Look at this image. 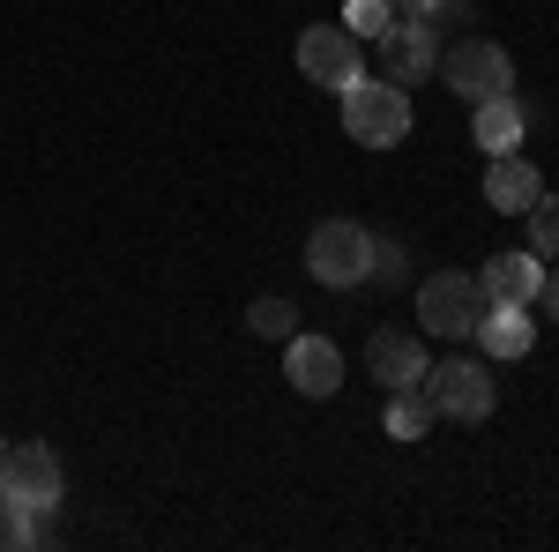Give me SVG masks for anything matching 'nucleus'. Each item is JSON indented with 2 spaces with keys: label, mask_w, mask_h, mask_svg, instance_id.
<instances>
[{
  "label": "nucleus",
  "mask_w": 559,
  "mask_h": 552,
  "mask_svg": "<svg viewBox=\"0 0 559 552\" xmlns=\"http://www.w3.org/2000/svg\"><path fill=\"white\" fill-rule=\"evenodd\" d=\"M537 195H545V187H537V165H522L515 150H508V157H492V172H485V202H492V210L522 216Z\"/></svg>",
  "instance_id": "13"
},
{
  "label": "nucleus",
  "mask_w": 559,
  "mask_h": 552,
  "mask_svg": "<svg viewBox=\"0 0 559 552\" xmlns=\"http://www.w3.org/2000/svg\"><path fill=\"white\" fill-rule=\"evenodd\" d=\"M522 128H530V120H522L515 90H508V97H485V105H471V142L485 150V157H508V150L522 142Z\"/></svg>",
  "instance_id": "12"
},
{
  "label": "nucleus",
  "mask_w": 559,
  "mask_h": 552,
  "mask_svg": "<svg viewBox=\"0 0 559 552\" xmlns=\"http://www.w3.org/2000/svg\"><path fill=\"white\" fill-rule=\"evenodd\" d=\"M477 284H485V298H492V306H530V298L545 292L537 247H530V255H492L485 269H477Z\"/></svg>",
  "instance_id": "11"
},
{
  "label": "nucleus",
  "mask_w": 559,
  "mask_h": 552,
  "mask_svg": "<svg viewBox=\"0 0 559 552\" xmlns=\"http://www.w3.org/2000/svg\"><path fill=\"white\" fill-rule=\"evenodd\" d=\"M15 545H31V508L0 493V552H15Z\"/></svg>",
  "instance_id": "20"
},
{
  "label": "nucleus",
  "mask_w": 559,
  "mask_h": 552,
  "mask_svg": "<svg viewBox=\"0 0 559 552\" xmlns=\"http://www.w3.org/2000/svg\"><path fill=\"white\" fill-rule=\"evenodd\" d=\"M284 381L299 396H336L344 388V351L329 337H284Z\"/></svg>",
  "instance_id": "10"
},
{
  "label": "nucleus",
  "mask_w": 559,
  "mask_h": 552,
  "mask_svg": "<svg viewBox=\"0 0 559 552\" xmlns=\"http://www.w3.org/2000/svg\"><path fill=\"white\" fill-rule=\"evenodd\" d=\"M0 493L23 501V508H60V456L45 441H15L0 456Z\"/></svg>",
  "instance_id": "5"
},
{
  "label": "nucleus",
  "mask_w": 559,
  "mask_h": 552,
  "mask_svg": "<svg viewBox=\"0 0 559 552\" xmlns=\"http://www.w3.org/2000/svg\"><path fill=\"white\" fill-rule=\"evenodd\" d=\"M537 298H545V314L559 321V269H545V292H537Z\"/></svg>",
  "instance_id": "21"
},
{
  "label": "nucleus",
  "mask_w": 559,
  "mask_h": 552,
  "mask_svg": "<svg viewBox=\"0 0 559 552\" xmlns=\"http://www.w3.org/2000/svg\"><path fill=\"white\" fill-rule=\"evenodd\" d=\"M299 68H306V83L350 90L358 83V38L344 23H313V31H299Z\"/></svg>",
  "instance_id": "8"
},
{
  "label": "nucleus",
  "mask_w": 559,
  "mask_h": 552,
  "mask_svg": "<svg viewBox=\"0 0 559 552\" xmlns=\"http://www.w3.org/2000/svg\"><path fill=\"white\" fill-rule=\"evenodd\" d=\"M432 8L440 0H395V15H426V23H432Z\"/></svg>",
  "instance_id": "22"
},
{
  "label": "nucleus",
  "mask_w": 559,
  "mask_h": 552,
  "mask_svg": "<svg viewBox=\"0 0 559 552\" xmlns=\"http://www.w3.org/2000/svg\"><path fill=\"white\" fill-rule=\"evenodd\" d=\"M388 23H395V0H344V31L358 45H373Z\"/></svg>",
  "instance_id": "16"
},
{
  "label": "nucleus",
  "mask_w": 559,
  "mask_h": 552,
  "mask_svg": "<svg viewBox=\"0 0 559 552\" xmlns=\"http://www.w3.org/2000/svg\"><path fill=\"white\" fill-rule=\"evenodd\" d=\"M344 134L366 142V150H395V142L411 134V97H403V83L358 75V83L344 90Z\"/></svg>",
  "instance_id": "1"
},
{
  "label": "nucleus",
  "mask_w": 559,
  "mask_h": 552,
  "mask_svg": "<svg viewBox=\"0 0 559 552\" xmlns=\"http://www.w3.org/2000/svg\"><path fill=\"white\" fill-rule=\"evenodd\" d=\"M426 396H432V411L477 425L492 411V374H485L477 359H448V366H426Z\"/></svg>",
  "instance_id": "7"
},
{
  "label": "nucleus",
  "mask_w": 559,
  "mask_h": 552,
  "mask_svg": "<svg viewBox=\"0 0 559 552\" xmlns=\"http://www.w3.org/2000/svg\"><path fill=\"white\" fill-rule=\"evenodd\" d=\"M373 52H381V75H388V83H418V75L440 68V45H432L426 15H395L381 38H373Z\"/></svg>",
  "instance_id": "6"
},
{
  "label": "nucleus",
  "mask_w": 559,
  "mask_h": 552,
  "mask_svg": "<svg viewBox=\"0 0 559 552\" xmlns=\"http://www.w3.org/2000/svg\"><path fill=\"white\" fill-rule=\"evenodd\" d=\"M485 284L463 277V269H432L426 284H418V329L426 337H471L477 321H485Z\"/></svg>",
  "instance_id": "2"
},
{
  "label": "nucleus",
  "mask_w": 559,
  "mask_h": 552,
  "mask_svg": "<svg viewBox=\"0 0 559 552\" xmlns=\"http://www.w3.org/2000/svg\"><path fill=\"white\" fill-rule=\"evenodd\" d=\"M492 359H522L530 351V337H537V321H530V306H485V321L471 329Z\"/></svg>",
  "instance_id": "14"
},
{
  "label": "nucleus",
  "mask_w": 559,
  "mask_h": 552,
  "mask_svg": "<svg viewBox=\"0 0 559 552\" xmlns=\"http://www.w3.org/2000/svg\"><path fill=\"white\" fill-rule=\"evenodd\" d=\"M530 239H537V261H559V195H537L530 202Z\"/></svg>",
  "instance_id": "17"
},
{
  "label": "nucleus",
  "mask_w": 559,
  "mask_h": 552,
  "mask_svg": "<svg viewBox=\"0 0 559 552\" xmlns=\"http://www.w3.org/2000/svg\"><path fill=\"white\" fill-rule=\"evenodd\" d=\"M426 343L411 337V329H381V337L366 343V374H373V381L388 388V396H395V388H426Z\"/></svg>",
  "instance_id": "9"
},
{
  "label": "nucleus",
  "mask_w": 559,
  "mask_h": 552,
  "mask_svg": "<svg viewBox=\"0 0 559 552\" xmlns=\"http://www.w3.org/2000/svg\"><path fill=\"white\" fill-rule=\"evenodd\" d=\"M403 247H395V239H373V269H366V277H373V284H411V269H403Z\"/></svg>",
  "instance_id": "19"
},
{
  "label": "nucleus",
  "mask_w": 559,
  "mask_h": 552,
  "mask_svg": "<svg viewBox=\"0 0 559 552\" xmlns=\"http://www.w3.org/2000/svg\"><path fill=\"white\" fill-rule=\"evenodd\" d=\"M306 269L321 277V284H366V269H373V232L366 224H350V216H329V224H313V239H306Z\"/></svg>",
  "instance_id": "3"
},
{
  "label": "nucleus",
  "mask_w": 559,
  "mask_h": 552,
  "mask_svg": "<svg viewBox=\"0 0 559 552\" xmlns=\"http://www.w3.org/2000/svg\"><path fill=\"white\" fill-rule=\"evenodd\" d=\"M0 456H8V448H0Z\"/></svg>",
  "instance_id": "23"
},
{
  "label": "nucleus",
  "mask_w": 559,
  "mask_h": 552,
  "mask_svg": "<svg viewBox=\"0 0 559 552\" xmlns=\"http://www.w3.org/2000/svg\"><path fill=\"white\" fill-rule=\"evenodd\" d=\"M432 419H440V411H432V396H418V388H395V403H388V433H395V441H426Z\"/></svg>",
  "instance_id": "15"
},
{
  "label": "nucleus",
  "mask_w": 559,
  "mask_h": 552,
  "mask_svg": "<svg viewBox=\"0 0 559 552\" xmlns=\"http://www.w3.org/2000/svg\"><path fill=\"white\" fill-rule=\"evenodd\" d=\"M440 75H448V90L463 97V105H485V97H508L515 90V60L500 52V45L485 38H463L440 52Z\"/></svg>",
  "instance_id": "4"
},
{
  "label": "nucleus",
  "mask_w": 559,
  "mask_h": 552,
  "mask_svg": "<svg viewBox=\"0 0 559 552\" xmlns=\"http://www.w3.org/2000/svg\"><path fill=\"white\" fill-rule=\"evenodd\" d=\"M247 321H254V337H299V314H292L284 298H254Z\"/></svg>",
  "instance_id": "18"
}]
</instances>
